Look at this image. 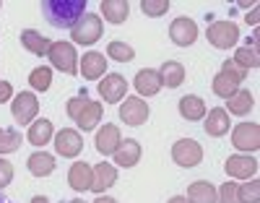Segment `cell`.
<instances>
[{"label":"cell","instance_id":"cell-19","mask_svg":"<svg viewBox=\"0 0 260 203\" xmlns=\"http://www.w3.org/2000/svg\"><path fill=\"white\" fill-rule=\"evenodd\" d=\"M120 141H122V138H120V128H117V125H104V128H99V133H96L94 146H96L99 154L110 156V154L117 151Z\"/></svg>","mask_w":260,"mask_h":203},{"label":"cell","instance_id":"cell-43","mask_svg":"<svg viewBox=\"0 0 260 203\" xmlns=\"http://www.w3.org/2000/svg\"><path fill=\"white\" fill-rule=\"evenodd\" d=\"M31 203H50V200H47L45 195H34V198H31Z\"/></svg>","mask_w":260,"mask_h":203},{"label":"cell","instance_id":"cell-17","mask_svg":"<svg viewBox=\"0 0 260 203\" xmlns=\"http://www.w3.org/2000/svg\"><path fill=\"white\" fill-rule=\"evenodd\" d=\"M133 86H136V92H138L141 97H154V94H159V92H161V78H159V71L143 68V71H138V73H136Z\"/></svg>","mask_w":260,"mask_h":203},{"label":"cell","instance_id":"cell-26","mask_svg":"<svg viewBox=\"0 0 260 203\" xmlns=\"http://www.w3.org/2000/svg\"><path fill=\"white\" fill-rule=\"evenodd\" d=\"M52 123L50 120H45V118H42V120H34L31 125H29V133H26V138H29V143L31 146H45V143H50L52 141Z\"/></svg>","mask_w":260,"mask_h":203},{"label":"cell","instance_id":"cell-45","mask_svg":"<svg viewBox=\"0 0 260 203\" xmlns=\"http://www.w3.org/2000/svg\"><path fill=\"white\" fill-rule=\"evenodd\" d=\"M68 203H86V200H81V198H73V200H68Z\"/></svg>","mask_w":260,"mask_h":203},{"label":"cell","instance_id":"cell-27","mask_svg":"<svg viewBox=\"0 0 260 203\" xmlns=\"http://www.w3.org/2000/svg\"><path fill=\"white\" fill-rule=\"evenodd\" d=\"M26 164H29V172L34 177H47L55 172V156H50L47 151H34Z\"/></svg>","mask_w":260,"mask_h":203},{"label":"cell","instance_id":"cell-38","mask_svg":"<svg viewBox=\"0 0 260 203\" xmlns=\"http://www.w3.org/2000/svg\"><path fill=\"white\" fill-rule=\"evenodd\" d=\"M11 180H13V164L0 156V190H3L6 185H11Z\"/></svg>","mask_w":260,"mask_h":203},{"label":"cell","instance_id":"cell-29","mask_svg":"<svg viewBox=\"0 0 260 203\" xmlns=\"http://www.w3.org/2000/svg\"><path fill=\"white\" fill-rule=\"evenodd\" d=\"M180 115L185 120H203L206 118V102L195 94H187L180 99Z\"/></svg>","mask_w":260,"mask_h":203},{"label":"cell","instance_id":"cell-7","mask_svg":"<svg viewBox=\"0 0 260 203\" xmlns=\"http://www.w3.org/2000/svg\"><path fill=\"white\" fill-rule=\"evenodd\" d=\"M148 115H151V107H148V102H143L141 97H125V99L120 102V120H122L125 125L138 128V125H143V123L148 120Z\"/></svg>","mask_w":260,"mask_h":203},{"label":"cell","instance_id":"cell-13","mask_svg":"<svg viewBox=\"0 0 260 203\" xmlns=\"http://www.w3.org/2000/svg\"><path fill=\"white\" fill-rule=\"evenodd\" d=\"M99 94H102L104 102L117 104V102H122L125 94H127V81H125L120 73H107L104 81H99Z\"/></svg>","mask_w":260,"mask_h":203},{"label":"cell","instance_id":"cell-21","mask_svg":"<svg viewBox=\"0 0 260 203\" xmlns=\"http://www.w3.org/2000/svg\"><path fill=\"white\" fill-rule=\"evenodd\" d=\"M117 183V167L115 164H96L94 167V183H91V190L94 193H99V195H104V190L107 188H112Z\"/></svg>","mask_w":260,"mask_h":203},{"label":"cell","instance_id":"cell-15","mask_svg":"<svg viewBox=\"0 0 260 203\" xmlns=\"http://www.w3.org/2000/svg\"><path fill=\"white\" fill-rule=\"evenodd\" d=\"M81 73H83V78L86 81H99V78H104L107 76V60H104V55L102 52H86L83 55V60H81Z\"/></svg>","mask_w":260,"mask_h":203},{"label":"cell","instance_id":"cell-11","mask_svg":"<svg viewBox=\"0 0 260 203\" xmlns=\"http://www.w3.org/2000/svg\"><path fill=\"white\" fill-rule=\"evenodd\" d=\"M83 149V138L81 133L73 130V128H62L57 135H55V151L60 156H65V159H73V156H78Z\"/></svg>","mask_w":260,"mask_h":203},{"label":"cell","instance_id":"cell-33","mask_svg":"<svg viewBox=\"0 0 260 203\" xmlns=\"http://www.w3.org/2000/svg\"><path fill=\"white\" fill-rule=\"evenodd\" d=\"M237 200L240 203H260V183L252 177L245 185H237Z\"/></svg>","mask_w":260,"mask_h":203},{"label":"cell","instance_id":"cell-4","mask_svg":"<svg viewBox=\"0 0 260 203\" xmlns=\"http://www.w3.org/2000/svg\"><path fill=\"white\" fill-rule=\"evenodd\" d=\"M102 32H104V24H102V16L96 13H83L76 26L71 29V39L76 44H94L102 39Z\"/></svg>","mask_w":260,"mask_h":203},{"label":"cell","instance_id":"cell-36","mask_svg":"<svg viewBox=\"0 0 260 203\" xmlns=\"http://www.w3.org/2000/svg\"><path fill=\"white\" fill-rule=\"evenodd\" d=\"M216 195H219V203H240L237 200V183H224L221 190H216Z\"/></svg>","mask_w":260,"mask_h":203},{"label":"cell","instance_id":"cell-37","mask_svg":"<svg viewBox=\"0 0 260 203\" xmlns=\"http://www.w3.org/2000/svg\"><path fill=\"white\" fill-rule=\"evenodd\" d=\"M86 102H89V94H86V92H83V94H76V97L68 102V107H65V109H68V118H71V120H76V115L83 109Z\"/></svg>","mask_w":260,"mask_h":203},{"label":"cell","instance_id":"cell-9","mask_svg":"<svg viewBox=\"0 0 260 203\" xmlns=\"http://www.w3.org/2000/svg\"><path fill=\"white\" fill-rule=\"evenodd\" d=\"M11 112H13V120L26 125V123H34L37 112H39V102L31 92H21L16 94V99L11 102Z\"/></svg>","mask_w":260,"mask_h":203},{"label":"cell","instance_id":"cell-34","mask_svg":"<svg viewBox=\"0 0 260 203\" xmlns=\"http://www.w3.org/2000/svg\"><path fill=\"white\" fill-rule=\"evenodd\" d=\"M21 146V133L13 128H0V154H13Z\"/></svg>","mask_w":260,"mask_h":203},{"label":"cell","instance_id":"cell-24","mask_svg":"<svg viewBox=\"0 0 260 203\" xmlns=\"http://www.w3.org/2000/svg\"><path fill=\"white\" fill-rule=\"evenodd\" d=\"M187 203H216L219 195H216V188L208 183V180H195V183L187 188Z\"/></svg>","mask_w":260,"mask_h":203},{"label":"cell","instance_id":"cell-44","mask_svg":"<svg viewBox=\"0 0 260 203\" xmlns=\"http://www.w3.org/2000/svg\"><path fill=\"white\" fill-rule=\"evenodd\" d=\"M0 203H13V200H8V198L3 195V190H0Z\"/></svg>","mask_w":260,"mask_h":203},{"label":"cell","instance_id":"cell-25","mask_svg":"<svg viewBox=\"0 0 260 203\" xmlns=\"http://www.w3.org/2000/svg\"><path fill=\"white\" fill-rule=\"evenodd\" d=\"M21 44L31 52V55H39V57H47V52H50V39L47 37H42L39 32H34V29H24L21 32Z\"/></svg>","mask_w":260,"mask_h":203},{"label":"cell","instance_id":"cell-2","mask_svg":"<svg viewBox=\"0 0 260 203\" xmlns=\"http://www.w3.org/2000/svg\"><path fill=\"white\" fill-rule=\"evenodd\" d=\"M245 71L240 65H234V60H224V65H221V71L213 76V94L216 97H221V99H229L237 89H240V83L245 81Z\"/></svg>","mask_w":260,"mask_h":203},{"label":"cell","instance_id":"cell-8","mask_svg":"<svg viewBox=\"0 0 260 203\" xmlns=\"http://www.w3.org/2000/svg\"><path fill=\"white\" fill-rule=\"evenodd\" d=\"M172 159H175V164L190 169V167H198L203 162V149L198 141H192V138H182L177 141L175 146H172Z\"/></svg>","mask_w":260,"mask_h":203},{"label":"cell","instance_id":"cell-14","mask_svg":"<svg viewBox=\"0 0 260 203\" xmlns=\"http://www.w3.org/2000/svg\"><path fill=\"white\" fill-rule=\"evenodd\" d=\"M91 183H94V167L86 162H76L68 172V185L78 193H86L91 190Z\"/></svg>","mask_w":260,"mask_h":203},{"label":"cell","instance_id":"cell-20","mask_svg":"<svg viewBox=\"0 0 260 203\" xmlns=\"http://www.w3.org/2000/svg\"><path fill=\"white\" fill-rule=\"evenodd\" d=\"M255 107V97L247 92V89H237V92L226 99V115H237L242 118Z\"/></svg>","mask_w":260,"mask_h":203},{"label":"cell","instance_id":"cell-3","mask_svg":"<svg viewBox=\"0 0 260 203\" xmlns=\"http://www.w3.org/2000/svg\"><path fill=\"white\" fill-rule=\"evenodd\" d=\"M47 60L52 63V68H57V71L68 73V76L78 73V55H76L73 42H52Z\"/></svg>","mask_w":260,"mask_h":203},{"label":"cell","instance_id":"cell-40","mask_svg":"<svg viewBox=\"0 0 260 203\" xmlns=\"http://www.w3.org/2000/svg\"><path fill=\"white\" fill-rule=\"evenodd\" d=\"M257 18H260V11H257V6H255V8H252V13H247V18H245V21H247L250 26H257Z\"/></svg>","mask_w":260,"mask_h":203},{"label":"cell","instance_id":"cell-10","mask_svg":"<svg viewBox=\"0 0 260 203\" xmlns=\"http://www.w3.org/2000/svg\"><path fill=\"white\" fill-rule=\"evenodd\" d=\"M224 169L234 180H252L257 175V159H252L250 154H234L224 162Z\"/></svg>","mask_w":260,"mask_h":203},{"label":"cell","instance_id":"cell-39","mask_svg":"<svg viewBox=\"0 0 260 203\" xmlns=\"http://www.w3.org/2000/svg\"><path fill=\"white\" fill-rule=\"evenodd\" d=\"M13 97V86L8 83V81H3V78H0V104H3V102H8Z\"/></svg>","mask_w":260,"mask_h":203},{"label":"cell","instance_id":"cell-1","mask_svg":"<svg viewBox=\"0 0 260 203\" xmlns=\"http://www.w3.org/2000/svg\"><path fill=\"white\" fill-rule=\"evenodd\" d=\"M47 24L55 29H73L76 21L86 13V0H45L42 3Z\"/></svg>","mask_w":260,"mask_h":203},{"label":"cell","instance_id":"cell-30","mask_svg":"<svg viewBox=\"0 0 260 203\" xmlns=\"http://www.w3.org/2000/svg\"><path fill=\"white\" fill-rule=\"evenodd\" d=\"M234 65H240L245 73H247V71H255V68L260 65L257 50H252V47H240V50L234 52Z\"/></svg>","mask_w":260,"mask_h":203},{"label":"cell","instance_id":"cell-32","mask_svg":"<svg viewBox=\"0 0 260 203\" xmlns=\"http://www.w3.org/2000/svg\"><path fill=\"white\" fill-rule=\"evenodd\" d=\"M29 83H31L34 92H47L50 83H52V71H50V68H45V65L34 68V71L29 73Z\"/></svg>","mask_w":260,"mask_h":203},{"label":"cell","instance_id":"cell-18","mask_svg":"<svg viewBox=\"0 0 260 203\" xmlns=\"http://www.w3.org/2000/svg\"><path fill=\"white\" fill-rule=\"evenodd\" d=\"M206 133L211 135V138H221V135L229 133V115L224 107H213L208 115H206V123H203Z\"/></svg>","mask_w":260,"mask_h":203},{"label":"cell","instance_id":"cell-22","mask_svg":"<svg viewBox=\"0 0 260 203\" xmlns=\"http://www.w3.org/2000/svg\"><path fill=\"white\" fill-rule=\"evenodd\" d=\"M102 112H104V107H102V102H94V99H89L83 104V109L76 115V123H78V128L86 133V130H94L96 128V123L102 120Z\"/></svg>","mask_w":260,"mask_h":203},{"label":"cell","instance_id":"cell-31","mask_svg":"<svg viewBox=\"0 0 260 203\" xmlns=\"http://www.w3.org/2000/svg\"><path fill=\"white\" fill-rule=\"evenodd\" d=\"M107 57L110 60H117V63H130L136 57V50L125 42H110L107 44Z\"/></svg>","mask_w":260,"mask_h":203},{"label":"cell","instance_id":"cell-6","mask_svg":"<svg viewBox=\"0 0 260 203\" xmlns=\"http://www.w3.org/2000/svg\"><path fill=\"white\" fill-rule=\"evenodd\" d=\"M232 146L245 154H255L260 149V125L257 123H240L232 130Z\"/></svg>","mask_w":260,"mask_h":203},{"label":"cell","instance_id":"cell-23","mask_svg":"<svg viewBox=\"0 0 260 203\" xmlns=\"http://www.w3.org/2000/svg\"><path fill=\"white\" fill-rule=\"evenodd\" d=\"M159 78H161V86H167V89L182 86V81H185V65L177 63V60H167L159 68Z\"/></svg>","mask_w":260,"mask_h":203},{"label":"cell","instance_id":"cell-12","mask_svg":"<svg viewBox=\"0 0 260 203\" xmlns=\"http://www.w3.org/2000/svg\"><path fill=\"white\" fill-rule=\"evenodd\" d=\"M169 37L175 44H180V47H190V44L198 39V26H195V21L187 18V16H180L172 21L169 26Z\"/></svg>","mask_w":260,"mask_h":203},{"label":"cell","instance_id":"cell-41","mask_svg":"<svg viewBox=\"0 0 260 203\" xmlns=\"http://www.w3.org/2000/svg\"><path fill=\"white\" fill-rule=\"evenodd\" d=\"M94 203H117V200H115V198H107V195H99Z\"/></svg>","mask_w":260,"mask_h":203},{"label":"cell","instance_id":"cell-16","mask_svg":"<svg viewBox=\"0 0 260 203\" xmlns=\"http://www.w3.org/2000/svg\"><path fill=\"white\" fill-rule=\"evenodd\" d=\"M112 156H115L117 167H125V169L136 167L141 162V143L136 138H125V141H120V146H117V151Z\"/></svg>","mask_w":260,"mask_h":203},{"label":"cell","instance_id":"cell-35","mask_svg":"<svg viewBox=\"0 0 260 203\" xmlns=\"http://www.w3.org/2000/svg\"><path fill=\"white\" fill-rule=\"evenodd\" d=\"M141 11H143L146 16L159 18V16H164V13L169 11V0H143V3H141Z\"/></svg>","mask_w":260,"mask_h":203},{"label":"cell","instance_id":"cell-5","mask_svg":"<svg viewBox=\"0 0 260 203\" xmlns=\"http://www.w3.org/2000/svg\"><path fill=\"white\" fill-rule=\"evenodd\" d=\"M240 39V26L234 21H213L208 26V42L216 50H229Z\"/></svg>","mask_w":260,"mask_h":203},{"label":"cell","instance_id":"cell-28","mask_svg":"<svg viewBox=\"0 0 260 203\" xmlns=\"http://www.w3.org/2000/svg\"><path fill=\"white\" fill-rule=\"evenodd\" d=\"M102 16L110 21V24H122V21L130 16V3L127 0H104Z\"/></svg>","mask_w":260,"mask_h":203},{"label":"cell","instance_id":"cell-42","mask_svg":"<svg viewBox=\"0 0 260 203\" xmlns=\"http://www.w3.org/2000/svg\"><path fill=\"white\" fill-rule=\"evenodd\" d=\"M167 203H187V198L185 195H175V198H169Z\"/></svg>","mask_w":260,"mask_h":203},{"label":"cell","instance_id":"cell-46","mask_svg":"<svg viewBox=\"0 0 260 203\" xmlns=\"http://www.w3.org/2000/svg\"><path fill=\"white\" fill-rule=\"evenodd\" d=\"M0 6H3V3H0Z\"/></svg>","mask_w":260,"mask_h":203}]
</instances>
